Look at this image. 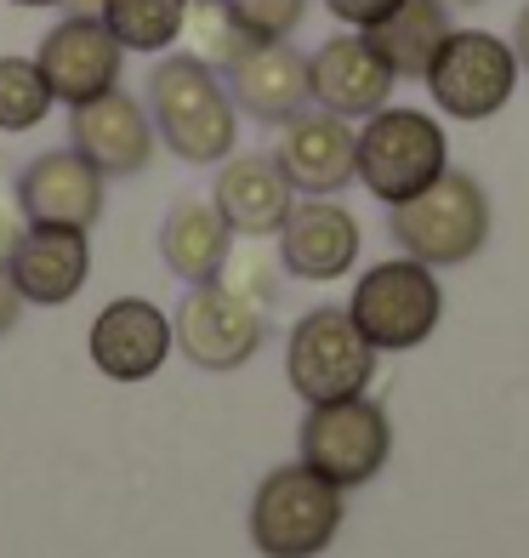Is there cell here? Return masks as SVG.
Returning <instances> with one entry per match:
<instances>
[{"instance_id":"6da1fadb","label":"cell","mask_w":529,"mask_h":558,"mask_svg":"<svg viewBox=\"0 0 529 558\" xmlns=\"http://www.w3.org/2000/svg\"><path fill=\"white\" fill-rule=\"evenodd\" d=\"M148 120H155V137L188 166H222L239 137L229 81L188 52L155 63V74H148Z\"/></svg>"},{"instance_id":"7a4b0ae2","label":"cell","mask_w":529,"mask_h":558,"mask_svg":"<svg viewBox=\"0 0 529 558\" xmlns=\"http://www.w3.org/2000/svg\"><path fill=\"white\" fill-rule=\"evenodd\" d=\"M387 228L405 257H416L427 268H456V263H472L490 240V199L478 189V177L444 171L421 194L398 199Z\"/></svg>"},{"instance_id":"3957f363","label":"cell","mask_w":529,"mask_h":558,"mask_svg":"<svg viewBox=\"0 0 529 558\" xmlns=\"http://www.w3.org/2000/svg\"><path fill=\"white\" fill-rule=\"evenodd\" d=\"M444 171H450V143H444V125L433 114L387 109V104L376 114H365V132L353 143V177L382 206H398V199L421 194Z\"/></svg>"},{"instance_id":"277c9868","label":"cell","mask_w":529,"mask_h":558,"mask_svg":"<svg viewBox=\"0 0 529 558\" xmlns=\"http://www.w3.org/2000/svg\"><path fill=\"white\" fill-rule=\"evenodd\" d=\"M342 530V490L308 462L273 468L250 496V542L262 558H319Z\"/></svg>"},{"instance_id":"5b68a950","label":"cell","mask_w":529,"mask_h":558,"mask_svg":"<svg viewBox=\"0 0 529 558\" xmlns=\"http://www.w3.org/2000/svg\"><path fill=\"white\" fill-rule=\"evenodd\" d=\"M353 325L365 331V342L376 353H405L416 342L433 337V325L444 314V291H439V274L405 257V263H376L370 274H359L347 302Z\"/></svg>"},{"instance_id":"8992f818","label":"cell","mask_w":529,"mask_h":558,"mask_svg":"<svg viewBox=\"0 0 529 558\" xmlns=\"http://www.w3.org/2000/svg\"><path fill=\"white\" fill-rule=\"evenodd\" d=\"M296 445H302V462L319 478H331L336 490H359L382 473L387 450H393V427H387L382 404L353 393V399H331V404H308Z\"/></svg>"},{"instance_id":"52a82bcc","label":"cell","mask_w":529,"mask_h":558,"mask_svg":"<svg viewBox=\"0 0 529 558\" xmlns=\"http://www.w3.org/2000/svg\"><path fill=\"white\" fill-rule=\"evenodd\" d=\"M285 376L308 404L353 399V393H365L370 376H376V348L365 342V331L353 325L347 308H313V314H302L296 331H291Z\"/></svg>"},{"instance_id":"ba28073f","label":"cell","mask_w":529,"mask_h":558,"mask_svg":"<svg viewBox=\"0 0 529 558\" xmlns=\"http://www.w3.org/2000/svg\"><path fill=\"white\" fill-rule=\"evenodd\" d=\"M421 81L450 120H490L507 109V97L518 86V52L501 35L450 29Z\"/></svg>"},{"instance_id":"9c48e42d","label":"cell","mask_w":529,"mask_h":558,"mask_svg":"<svg viewBox=\"0 0 529 558\" xmlns=\"http://www.w3.org/2000/svg\"><path fill=\"white\" fill-rule=\"evenodd\" d=\"M171 342L199 371H239L262 348V308L245 291H234L229 279H206V286H188V296L176 302Z\"/></svg>"},{"instance_id":"30bf717a","label":"cell","mask_w":529,"mask_h":558,"mask_svg":"<svg viewBox=\"0 0 529 558\" xmlns=\"http://www.w3.org/2000/svg\"><path fill=\"white\" fill-rule=\"evenodd\" d=\"M46 86H52L58 104H91L120 86V63H125V46L109 35L103 17H63L40 35V52H35Z\"/></svg>"},{"instance_id":"8fae6325","label":"cell","mask_w":529,"mask_h":558,"mask_svg":"<svg viewBox=\"0 0 529 558\" xmlns=\"http://www.w3.org/2000/svg\"><path fill=\"white\" fill-rule=\"evenodd\" d=\"M103 189L109 177L97 171L81 148H46V155H35L29 166L17 171V206L29 222H52V228H97V217H103Z\"/></svg>"},{"instance_id":"7c38bea8","label":"cell","mask_w":529,"mask_h":558,"mask_svg":"<svg viewBox=\"0 0 529 558\" xmlns=\"http://www.w3.org/2000/svg\"><path fill=\"white\" fill-rule=\"evenodd\" d=\"M69 137L103 177H137V171H148L155 143H160L148 109L137 104L132 92H120V86L103 92V97H91V104H74L69 109Z\"/></svg>"},{"instance_id":"4fadbf2b","label":"cell","mask_w":529,"mask_h":558,"mask_svg":"<svg viewBox=\"0 0 529 558\" xmlns=\"http://www.w3.org/2000/svg\"><path fill=\"white\" fill-rule=\"evenodd\" d=\"M393 81H398V74L376 58V46L365 40V29L359 35H331L308 58V92H313V104L342 114V120L376 114L393 97Z\"/></svg>"},{"instance_id":"5bb4252c","label":"cell","mask_w":529,"mask_h":558,"mask_svg":"<svg viewBox=\"0 0 529 558\" xmlns=\"http://www.w3.org/2000/svg\"><path fill=\"white\" fill-rule=\"evenodd\" d=\"M353 143L359 132L331 114V109H296L291 120H280V148L273 160L291 177V189L302 194H336L353 183Z\"/></svg>"},{"instance_id":"9a60e30c","label":"cell","mask_w":529,"mask_h":558,"mask_svg":"<svg viewBox=\"0 0 529 558\" xmlns=\"http://www.w3.org/2000/svg\"><path fill=\"white\" fill-rule=\"evenodd\" d=\"M171 353V319L148 296H114L91 325V365L109 383H148Z\"/></svg>"},{"instance_id":"2e32d148","label":"cell","mask_w":529,"mask_h":558,"mask_svg":"<svg viewBox=\"0 0 529 558\" xmlns=\"http://www.w3.org/2000/svg\"><path fill=\"white\" fill-rule=\"evenodd\" d=\"M229 97L250 120L280 125L296 109L313 104L308 92V58L291 40H245V52L229 63Z\"/></svg>"},{"instance_id":"e0dca14e","label":"cell","mask_w":529,"mask_h":558,"mask_svg":"<svg viewBox=\"0 0 529 558\" xmlns=\"http://www.w3.org/2000/svg\"><path fill=\"white\" fill-rule=\"evenodd\" d=\"M12 286L23 291V302L35 308H58L74 291L86 286L91 274V245H86V228H52V222H29L23 240L12 251Z\"/></svg>"},{"instance_id":"ac0fdd59","label":"cell","mask_w":529,"mask_h":558,"mask_svg":"<svg viewBox=\"0 0 529 558\" xmlns=\"http://www.w3.org/2000/svg\"><path fill=\"white\" fill-rule=\"evenodd\" d=\"M359 257V222L331 194H308L280 222V263L296 279H342Z\"/></svg>"},{"instance_id":"d6986e66","label":"cell","mask_w":529,"mask_h":558,"mask_svg":"<svg viewBox=\"0 0 529 558\" xmlns=\"http://www.w3.org/2000/svg\"><path fill=\"white\" fill-rule=\"evenodd\" d=\"M291 177L280 171V160L273 155H229L217 171V211L229 217L234 234H250V240H262V234H280V222L291 217Z\"/></svg>"},{"instance_id":"ffe728a7","label":"cell","mask_w":529,"mask_h":558,"mask_svg":"<svg viewBox=\"0 0 529 558\" xmlns=\"http://www.w3.org/2000/svg\"><path fill=\"white\" fill-rule=\"evenodd\" d=\"M229 245L234 228L217 211V199H176L165 228H160V257L165 268L183 279V286H206V279H222L229 268Z\"/></svg>"},{"instance_id":"44dd1931","label":"cell","mask_w":529,"mask_h":558,"mask_svg":"<svg viewBox=\"0 0 529 558\" xmlns=\"http://www.w3.org/2000/svg\"><path fill=\"white\" fill-rule=\"evenodd\" d=\"M450 35V7L444 0H405L398 12H387L382 23H370L365 40L376 46V58H382L398 81H421L433 52L444 46Z\"/></svg>"},{"instance_id":"7402d4cb","label":"cell","mask_w":529,"mask_h":558,"mask_svg":"<svg viewBox=\"0 0 529 558\" xmlns=\"http://www.w3.org/2000/svg\"><path fill=\"white\" fill-rule=\"evenodd\" d=\"M97 17L109 23L125 52H165L171 40H183L188 0H103Z\"/></svg>"},{"instance_id":"603a6c76","label":"cell","mask_w":529,"mask_h":558,"mask_svg":"<svg viewBox=\"0 0 529 558\" xmlns=\"http://www.w3.org/2000/svg\"><path fill=\"white\" fill-rule=\"evenodd\" d=\"M58 97L35 58H0V132H29L46 120Z\"/></svg>"},{"instance_id":"cb8c5ba5","label":"cell","mask_w":529,"mask_h":558,"mask_svg":"<svg viewBox=\"0 0 529 558\" xmlns=\"http://www.w3.org/2000/svg\"><path fill=\"white\" fill-rule=\"evenodd\" d=\"M183 35H188V58L211 63V69H229L245 52V35H239V23L229 17L222 0H188Z\"/></svg>"},{"instance_id":"d4e9b609","label":"cell","mask_w":529,"mask_h":558,"mask_svg":"<svg viewBox=\"0 0 529 558\" xmlns=\"http://www.w3.org/2000/svg\"><path fill=\"white\" fill-rule=\"evenodd\" d=\"M245 40H291L308 17V0H222Z\"/></svg>"},{"instance_id":"484cf974","label":"cell","mask_w":529,"mask_h":558,"mask_svg":"<svg viewBox=\"0 0 529 558\" xmlns=\"http://www.w3.org/2000/svg\"><path fill=\"white\" fill-rule=\"evenodd\" d=\"M398 7H405V0H324V12L336 23H347V29H370V23H382Z\"/></svg>"},{"instance_id":"4316f807","label":"cell","mask_w":529,"mask_h":558,"mask_svg":"<svg viewBox=\"0 0 529 558\" xmlns=\"http://www.w3.org/2000/svg\"><path fill=\"white\" fill-rule=\"evenodd\" d=\"M23 228H29V217H23L17 194L0 189V268L12 263V251H17V240H23Z\"/></svg>"},{"instance_id":"83f0119b","label":"cell","mask_w":529,"mask_h":558,"mask_svg":"<svg viewBox=\"0 0 529 558\" xmlns=\"http://www.w3.org/2000/svg\"><path fill=\"white\" fill-rule=\"evenodd\" d=\"M23 308H29V302H23V291L12 286V274H7V268H0V337H7V331H12V325L23 319Z\"/></svg>"},{"instance_id":"f1b7e54d","label":"cell","mask_w":529,"mask_h":558,"mask_svg":"<svg viewBox=\"0 0 529 558\" xmlns=\"http://www.w3.org/2000/svg\"><path fill=\"white\" fill-rule=\"evenodd\" d=\"M513 52H518V69H529V7H524L518 23H513Z\"/></svg>"},{"instance_id":"f546056e","label":"cell","mask_w":529,"mask_h":558,"mask_svg":"<svg viewBox=\"0 0 529 558\" xmlns=\"http://www.w3.org/2000/svg\"><path fill=\"white\" fill-rule=\"evenodd\" d=\"M63 7H69L74 17H97V12H103V0H63Z\"/></svg>"},{"instance_id":"4dcf8cb0","label":"cell","mask_w":529,"mask_h":558,"mask_svg":"<svg viewBox=\"0 0 529 558\" xmlns=\"http://www.w3.org/2000/svg\"><path fill=\"white\" fill-rule=\"evenodd\" d=\"M12 7H63V0H12Z\"/></svg>"},{"instance_id":"1f68e13d","label":"cell","mask_w":529,"mask_h":558,"mask_svg":"<svg viewBox=\"0 0 529 558\" xmlns=\"http://www.w3.org/2000/svg\"><path fill=\"white\" fill-rule=\"evenodd\" d=\"M444 7H478V0H444Z\"/></svg>"}]
</instances>
